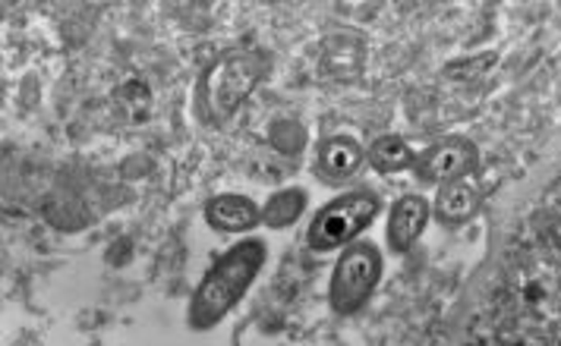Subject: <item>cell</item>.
Segmentation results:
<instances>
[{
    "instance_id": "4",
    "label": "cell",
    "mask_w": 561,
    "mask_h": 346,
    "mask_svg": "<svg viewBox=\"0 0 561 346\" xmlns=\"http://www.w3.org/2000/svg\"><path fill=\"white\" fill-rule=\"evenodd\" d=\"M473 168H477V149L467 139H448L416 161V176L423 183L448 186V183L467 180Z\"/></svg>"
},
{
    "instance_id": "9",
    "label": "cell",
    "mask_w": 561,
    "mask_h": 346,
    "mask_svg": "<svg viewBox=\"0 0 561 346\" xmlns=\"http://www.w3.org/2000/svg\"><path fill=\"white\" fill-rule=\"evenodd\" d=\"M369 161L373 168L382 173H394L410 168L413 154H410V146L401 139V136H382L369 146Z\"/></svg>"
},
{
    "instance_id": "3",
    "label": "cell",
    "mask_w": 561,
    "mask_h": 346,
    "mask_svg": "<svg viewBox=\"0 0 561 346\" xmlns=\"http://www.w3.org/2000/svg\"><path fill=\"white\" fill-rule=\"evenodd\" d=\"M382 274V252L373 243H354L341 252L332 277V305L334 312L351 315L366 302L373 287Z\"/></svg>"
},
{
    "instance_id": "1",
    "label": "cell",
    "mask_w": 561,
    "mask_h": 346,
    "mask_svg": "<svg viewBox=\"0 0 561 346\" xmlns=\"http://www.w3.org/2000/svg\"><path fill=\"white\" fill-rule=\"evenodd\" d=\"M262 265H265V246L259 240H247V243L225 252L211 265V272L205 274L196 297H193V309H190L193 327L205 331V327H215L221 322L240 302V297L250 290Z\"/></svg>"
},
{
    "instance_id": "2",
    "label": "cell",
    "mask_w": 561,
    "mask_h": 346,
    "mask_svg": "<svg viewBox=\"0 0 561 346\" xmlns=\"http://www.w3.org/2000/svg\"><path fill=\"white\" fill-rule=\"evenodd\" d=\"M379 215V198L373 193H347L325 205L316 221L309 223L307 243L316 252H329L334 246H344L357 237L363 227H369Z\"/></svg>"
},
{
    "instance_id": "7",
    "label": "cell",
    "mask_w": 561,
    "mask_h": 346,
    "mask_svg": "<svg viewBox=\"0 0 561 346\" xmlns=\"http://www.w3.org/2000/svg\"><path fill=\"white\" fill-rule=\"evenodd\" d=\"M205 218L221 233H243L259 223V208L247 196H218L208 201Z\"/></svg>"
},
{
    "instance_id": "5",
    "label": "cell",
    "mask_w": 561,
    "mask_h": 346,
    "mask_svg": "<svg viewBox=\"0 0 561 346\" xmlns=\"http://www.w3.org/2000/svg\"><path fill=\"white\" fill-rule=\"evenodd\" d=\"M426 221H430V205H426V198L401 196L394 201L391 218H388V246L394 249V252H408V249L420 240Z\"/></svg>"
},
{
    "instance_id": "8",
    "label": "cell",
    "mask_w": 561,
    "mask_h": 346,
    "mask_svg": "<svg viewBox=\"0 0 561 346\" xmlns=\"http://www.w3.org/2000/svg\"><path fill=\"white\" fill-rule=\"evenodd\" d=\"M477 208H480V193H477V186H473V183H467V180H458V183L442 186V196H438V201H435L438 218L451 223L467 221Z\"/></svg>"
},
{
    "instance_id": "11",
    "label": "cell",
    "mask_w": 561,
    "mask_h": 346,
    "mask_svg": "<svg viewBox=\"0 0 561 346\" xmlns=\"http://www.w3.org/2000/svg\"><path fill=\"white\" fill-rule=\"evenodd\" d=\"M255 76L259 73H255L253 67H247V60H243V57H237V60H233V76H230V60H228V67H221V70H218V76H215V79H218V92H221L218 99H228V111L230 107H237V101L250 92V85L255 82Z\"/></svg>"
},
{
    "instance_id": "6",
    "label": "cell",
    "mask_w": 561,
    "mask_h": 346,
    "mask_svg": "<svg viewBox=\"0 0 561 346\" xmlns=\"http://www.w3.org/2000/svg\"><path fill=\"white\" fill-rule=\"evenodd\" d=\"M359 164H363V151H359L357 142L347 139V136H334V139H329V142L319 149V158H316L319 176L329 180V183L351 180V176L359 171Z\"/></svg>"
},
{
    "instance_id": "10",
    "label": "cell",
    "mask_w": 561,
    "mask_h": 346,
    "mask_svg": "<svg viewBox=\"0 0 561 346\" xmlns=\"http://www.w3.org/2000/svg\"><path fill=\"white\" fill-rule=\"evenodd\" d=\"M304 208H307V198L300 189H284L268 198V205L262 208V221L268 227H290L304 215Z\"/></svg>"
}]
</instances>
